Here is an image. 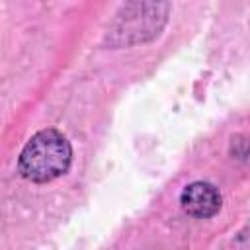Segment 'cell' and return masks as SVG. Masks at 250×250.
<instances>
[{
	"label": "cell",
	"instance_id": "6da1fadb",
	"mask_svg": "<svg viewBox=\"0 0 250 250\" xmlns=\"http://www.w3.org/2000/svg\"><path fill=\"white\" fill-rule=\"evenodd\" d=\"M72 162V148L66 137L57 129L35 133L20 152V174L35 184H47L62 176Z\"/></svg>",
	"mask_w": 250,
	"mask_h": 250
},
{
	"label": "cell",
	"instance_id": "7a4b0ae2",
	"mask_svg": "<svg viewBox=\"0 0 250 250\" xmlns=\"http://www.w3.org/2000/svg\"><path fill=\"white\" fill-rule=\"evenodd\" d=\"M170 4L166 2H131L123 4L107 27L105 43L109 47H127L154 39L166 20Z\"/></svg>",
	"mask_w": 250,
	"mask_h": 250
},
{
	"label": "cell",
	"instance_id": "3957f363",
	"mask_svg": "<svg viewBox=\"0 0 250 250\" xmlns=\"http://www.w3.org/2000/svg\"><path fill=\"white\" fill-rule=\"evenodd\" d=\"M182 209L195 219H209L221 209V193L209 182H193L184 188L180 195Z\"/></svg>",
	"mask_w": 250,
	"mask_h": 250
}]
</instances>
